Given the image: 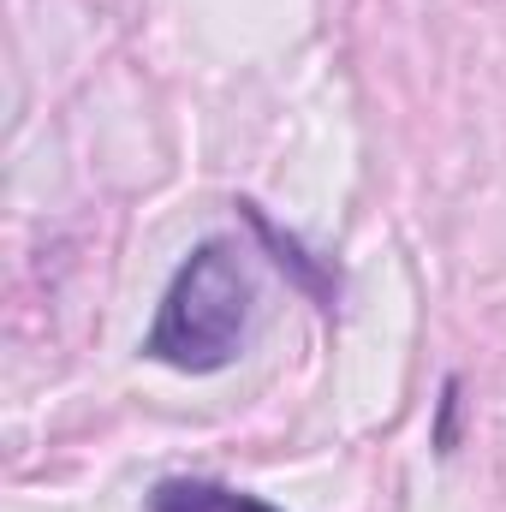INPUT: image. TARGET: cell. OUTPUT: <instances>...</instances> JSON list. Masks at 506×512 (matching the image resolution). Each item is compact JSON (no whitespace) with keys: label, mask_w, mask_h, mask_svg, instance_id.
Returning <instances> with one entry per match:
<instances>
[{"label":"cell","mask_w":506,"mask_h":512,"mask_svg":"<svg viewBox=\"0 0 506 512\" xmlns=\"http://www.w3.org/2000/svg\"><path fill=\"white\" fill-rule=\"evenodd\" d=\"M149 512H280V507H268L262 495H245V489L209 483V477H167V483H155Z\"/></svg>","instance_id":"7a4b0ae2"},{"label":"cell","mask_w":506,"mask_h":512,"mask_svg":"<svg viewBox=\"0 0 506 512\" xmlns=\"http://www.w3.org/2000/svg\"><path fill=\"white\" fill-rule=\"evenodd\" d=\"M256 310V268L239 239H203L161 292V310L143 334V358L179 376H215L245 352Z\"/></svg>","instance_id":"6da1fadb"},{"label":"cell","mask_w":506,"mask_h":512,"mask_svg":"<svg viewBox=\"0 0 506 512\" xmlns=\"http://www.w3.org/2000/svg\"><path fill=\"white\" fill-rule=\"evenodd\" d=\"M239 209H245V221L256 227V239H262V245L274 251V262H280V268L292 262V274H298V280H304V286H310L316 298H334V280H328V274H322V268H316V262L304 256V245H298V239H280V233L268 227V215H262L256 203H239Z\"/></svg>","instance_id":"3957f363"}]
</instances>
